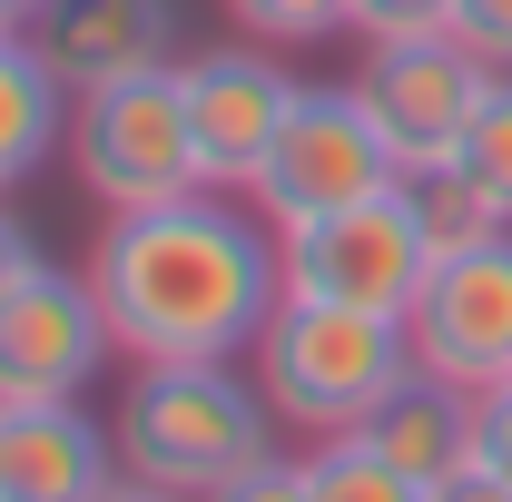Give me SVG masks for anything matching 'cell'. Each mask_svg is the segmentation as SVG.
Instances as JSON below:
<instances>
[{
    "label": "cell",
    "instance_id": "3957f363",
    "mask_svg": "<svg viewBox=\"0 0 512 502\" xmlns=\"http://www.w3.org/2000/svg\"><path fill=\"white\" fill-rule=\"evenodd\" d=\"M414 375V335L404 315H355V306H286L266 315L256 335V384L276 404V424H306V434H365L375 404Z\"/></svg>",
    "mask_w": 512,
    "mask_h": 502
},
{
    "label": "cell",
    "instance_id": "ac0fdd59",
    "mask_svg": "<svg viewBox=\"0 0 512 502\" xmlns=\"http://www.w3.org/2000/svg\"><path fill=\"white\" fill-rule=\"evenodd\" d=\"M227 20L266 40V50H296V40H325V30H345V0H227Z\"/></svg>",
    "mask_w": 512,
    "mask_h": 502
},
{
    "label": "cell",
    "instance_id": "5bb4252c",
    "mask_svg": "<svg viewBox=\"0 0 512 502\" xmlns=\"http://www.w3.org/2000/svg\"><path fill=\"white\" fill-rule=\"evenodd\" d=\"M50 148H69V89L30 50V30H0V197L50 168Z\"/></svg>",
    "mask_w": 512,
    "mask_h": 502
},
{
    "label": "cell",
    "instance_id": "9a60e30c",
    "mask_svg": "<svg viewBox=\"0 0 512 502\" xmlns=\"http://www.w3.org/2000/svg\"><path fill=\"white\" fill-rule=\"evenodd\" d=\"M404 207H414V227H424V247H434V266L444 256H473V247H493L512 217L493 207V197L473 188L453 158H434V168H404Z\"/></svg>",
    "mask_w": 512,
    "mask_h": 502
},
{
    "label": "cell",
    "instance_id": "d4e9b609",
    "mask_svg": "<svg viewBox=\"0 0 512 502\" xmlns=\"http://www.w3.org/2000/svg\"><path fill=\"white\" fill-rule=\"evenodd\" d=\"M99 502H188V493H168V483H138V473H119Z\"/></svg>",
    "mask_w": 512,
    "mask_h": 502
},
{
    "label": "cell",
    "instance_id": "277c9868",
    "mask_svg": "<svg viewBox=\"0 0 512 502\" xmlns=\"http://www.w3.org/2000/svg\"><path fill=\"white\" fill-rule=\"evenodd\" d=\"M69 168L109 217L158 207V197L197 188V138H188V99H178V60L138 69L119 89L69 99Z\"/></svg>",
    "mask_w": 512,
    "mask_h": 502
},
{
    "label": "cell",
    "instance_id": "30bf717a",
    "mask_svg": "<svg viewBox=\"0 0 512 502\" xmlns=\"http://www.w3.org/2000/svg\"><path fill=\"white\" fill-rule=\"evenodd\" d=\"M414 335V365L424 375H453V384H503L512 375V227L473 256H444L424 276V296L404 315Z\"/></svg>",
    "mask_w": 512,
    "mask_h": 502
},
{
    "label": "cell",
    "instance_id": "e0dca14e",
    "mask_svg": "<svg viewBox=\"0 0 512 502\" xmlns=\"http://www.w3.org/2000/svg\"><path fill=\"white\" fill-rule=\"evenodd\" d=\"M453 168H463V178H473V188H483V197H493V207L512 217V69L493 79V99L473 109L463 148H453Z\"/></svg>",
    "mask_w": 512,
    "mask_h": 502
},
{
    "label": "cell",
    "instance_id": "7402d4cb",
    "mask_svg": "<svg viewBox=\"0 0 512 502\" xmlns=\"http://www.w3.org/2000/svg\"><path fill=\"white\" fill-rule=\"evenodd\" d=\"M207 502H306V463L266 453V463H247V473H237V483H217Z\"/></svg>",
    "mask_w": 512,
    "mask_h": 502
},
{
    "label": "cell",
    "instance_id": "cb8c5ba5",
    "mask_svg": "<svg viewBox=\"0 0 512 502\" xmlns=\"http://www.w3.org/2000/svg\"><path fill=\"white\" fill-rule=\"evenodd\" d=\"M424 502H512V483H503V473H483V463H463V473H444Z\"/></svg>",
    "mask_w": 512,
    "mask_h": 502
},
{
    "label": "cell",
    "instance_id": "5b68a950",
    "mask_svg": "<svg viewBox=\"0 0 512 502\" xmlns=\"http://www.w3.org/2000/svg\"><path fill=\"white\" fill-rule=\"evenodd\" d=\"M276 266H286V296H306V306L414 315L424 276H434V247H424L404 188H384V197H365V207H335V217H306V227H276Z\"/></svg>",
    "mask_w": 512,
    "mask_h": 502
},
{
    "label": "cell",
    "instance_id": "484cf974",
    "mask_svg": "<svg viewBox=\"0 0 512 502\" xmlns=\"http://www.w3.org/2000/svg\"><path fill=\"white\" fill-rule=\"evenodd\" d=\"M40 10H50V0H0V30H30Z\"/></svg>",
    "mask_w": 512,
    "mask_h": 502
},
{
    "label": "cell",
    "instance_id": "ba28073f",
    "mask_svg": "<svg viewBox=\"0 0 512 502\" xmlns=\"http://www.w3.org/2000/svg\"><path fill=\"white\" fill-rule=\"evenodd\" d=\"M109 355H119V335H109V306L89 276L30 266L0 296V404H79Z\"/></svg>",
    "mask_w": 512,
    "mask_h": 502
},
{
    "label": "cell",
    "instance_id": "6da1fadb",
    "mask_svg": "<svg viewBox=\"0 0 512 502\" xmlns=\"http://www.w3.org/2000/svg\"><path fill=\"white\" fill-rule=\"evenodd\" d=\"M89 286L109 306L128 365H178V355H256L266 315L286 306L276 227H256L237 188H178L158 207H128L99 227Z\"/></svg>",
    "mask_w": 512,
    "mask_h": 502
},
{
    "label": "cell",
    "instance_id": "7a4b0ae2",
    "mask_svg": "<svg viewBox=\"0 0 512 502\" xmlns=\"http://www.w3.org/2000/svg\"><path fill=\"white\" fill-rule=\"evenodd\" d=\"M109 443H119V473L207 502L217 483H237L247 463L276 453V404L256 375H237V355H178L119 384Z\"/></svg>",
    "mask_w": 512,
    "mask_h": 502
},
{
    "label": "cell",
    "instance_id": "4fadbf2b",
    "mask_svg": "<svg viewBox=\"0 0 512 502\" xmlns=\"http://www.w3.org/2000/svg\"><path fill=\"white\" fill-rule=\"evenodd\" d=\"M365 434H375V453H394L414 483H444V473L473 463V384L424 375V365H414V375L375 404V424H365Z\"/></svg>",
    "mask_w": 512,
    "mask_h": 502
},
{
    "label": "cell",
    "instance_id": "52a82bcc",
    "mask_svg": "<svg viewBox=\"0 0 512 502\" xmlns=\"http://www.w3.org/2000/svg\"><path fill=\"white\" fill-rule=\"evenodd\" d=\"M493 79L503 69L483 60V50H463L453 30H424V40H365V60H355V99H365V119L384 128V148L404 158V168H434L463 148V128L473 109L493 99Z\"/></svg>",
    "mask_w": 512,
    "mask_h": 502
},
{
    "label": "cell",
    "instance_id": "8992f818",
    "mask_svg": "<svg viewBox=\"0 0 512 502\" xmlns=\"http://www.w3.org/2000/svg\"><path fill=\"white\" fill-rule=\"evenodd\" d=\"M404 188V158L384 148V128L365 119V99L355 89H306L286 128H276V148H266V168H256V217L266 227H306V217H335V207H365V197Z\"/></svg>",
    "mask_w": 512,
    "mask_h": 502
},
{
    "label": "cell",
    "instance_id": "2e32d148",
    "mask_svg": "<svg viewBox=\"0 0 512 502\" xmlns=\"http://www.w3.org/2000/svg\"><path fill=\"white\" fill-rule=\"evenodd\" d=\"M434 483H414L394 453H375V434H316L306 453V502H424Z\"/></svg>",
    "mask_w": 512,
    "mask_h": 502
},
{
    "label": "cell",
    "instance_id": "7c38bea8",
    "mask_svg": "<svg viewBox=\"0 0 512 502\" xmlns=\"http://www.w3.org/2000/svg\"><path fill=\"white\" fill-rule=\"evenodd\" d=\"M119 443L89 404H0V502H99Z\"/></svg>",
    "mask_w": 512,
    "mask_h": 502
},
{
    "label": "cell",
    "instance_id": "9c48e42d",
    "mask_svg": "<svg viewBox=\"0 0 512 502\" xmlns=\"http://www.w3.org/2000/svg\"><path fill=\"white\" fill-rule=\"evenodd\" d=\"M178 99H188V138H197V188H256L306 79H286L266 60V40H227V50L178 60Z\"/></svg>",
    "mask_w": 512,
    "mask_h": 502
},
{
    "label": "cell",
    "instance_id": "ffe728a7",
    "mask_svg": "<svg viewBox=\"0 0 512 502\" xmlns=\"http://www.w3.org/2000/svg\"><path fill=\"white\" fill-rule=\"evenodd\" d=\"M473 463H483V473H503V483H512V375L473 394Z\"/></svg>",
    "mask_w": 512,
    "mask_h": 502
},
{
    "label": "cell",
    "instance_id": "603a6c76",
    "mask_svg": "<svg viewBox=\"0 0 512 502\" xmlns=\"http://www.w3.org/2000/svg\"><path fill=\"white\" fill-rule=\"evenodd\" d=\"M30 266H50V256H40V237H30V227L10 217V197H0V296H10V286H20Z\"/></svg>",
    "mask_w": 512,
    "mask_h": 502
},
{
    "label": "cell",
    "instance_id": "d6986e66",
    "mask_svg": "<svg viewBox=\"0 0 512 502\" xmlns=\"http://www.w3.org/2000/svg\"><path fill=\"white\" fill-rule=\"evenodd\" d=\"M345 30H365V40H424V30H453V0H345Z\"/></svg>",
    "mask_w": 512,
    "mask_h": 502
},
{
    "label": "cell",
    "instance_id": "8fae6325",
    "mask_svg": "<svg viewBox=\"0 0 512 502\" xmlns=\"http://www.w3.org/2000/svg\"><path fill=\"white\" fill-rule=\"evenodd\" d=\"M30 50L60 69L69 99H89V89H119L138 69L178 60V10L168 0H50L30 20Z\"/></svg>",
    "mask_w": 512,
    "mask_h": 502
},
{
    "label": "cell",
    "instance_id": "44dd1931",
    "mask_svg": "<svg viewBox=\"0 0 512 502\" xmlns=\"http://www.w3.org/2000/svg\"><path fill=\"white\" fill-rule=\"evenodd\" d=\"M453 40L483 50L493 69H512V0H453Z\"/></svg>",
    "mask_w": 512,
    "mask_h": 502
}]
</instances>
